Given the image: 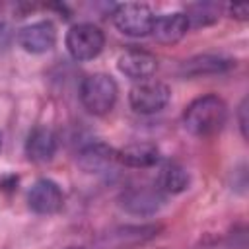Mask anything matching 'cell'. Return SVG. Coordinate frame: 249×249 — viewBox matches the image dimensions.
Instances as JSON below:
<instances>
[{
  "label": "cell",
  "instance_id": "cell-1",
  "mask_svg": "<svg viewBox=\"0 0 249 249\" xmlns=\"http://www.w3.org/2000/svg\"><path fill=\"white\" fill-rule=\"evenodd\" d=\"M228 119V107L218 95H202L185 107L183 123L185 128L195 136L216 134Z\"/></svg>",
  "mask_w": 249,
  "mask_h": 249
},
{
  "label": "cell",
  "instance_id": "cell-2",
  "mask_svg": "<svg viewBox=\"0 0 249 249\" xmlns=\"http://www.w3.org/2000/svg\"><path fill=\"white\" fill-rule=\"evenodd\" d=\"M80 99L91 115H105L117 101V84L109 74H89L80 86Z\"/></svg>",
  "mask_w": 249,
  "mask_h": 249
},
{
  "label": "cell",
  "instance_id": "cell-3",
  "mask_svg": "<svg viewBox=\"0 0 249 249\" xmlns=\"http://www.w3.org/2000/svg\"><path fill=\"white\" fill-rule=\"evenodd\" d=\"M105 45L103 31L93 23H78L70 27L66 33V49L76 60H91L95 58Z\"/></svg>",
  "mask_w": 249,
  "mask_h": 249
},
{
  "label": "cell",
  "instance_id": "cell-4",
  "mask_svg": "<svg viewBox=\"0 0 249 249\" xmlns=\"http://www.w3.org/2000/svg\"><path fill=\"white\" fill-rule=\"evenodd\" d=\"M169 97H171L169 88L163 82L152 80V78L136 82L128 93L130 107L142 115H152L161 111L169 103Z\"/></svg>",
  "mask_w": 249,
  "mask_h": 249
},
{
  "label": "cell",
  "instance_id": "cell-5",
  "mask_svg": "<svg viewBox=\"0 0 249 249\" xmlns=\"http://www.w3.org/2000/svg\"><path fill=\"white\" fill-rule=\"evenodd\" d=\"M156 16L146 4H136V2H126L119 4L113 12V21L117 29L124 35L130 37H146L152 33Z\"/></svg>",
  "mask_w": 249,
  "mask_h": 249
},
{
  "label": "cell",
  "instance_id": "cell-6",
  "mask_svg": "<svg viewBox=\"0 0 249 249\" xmlns=\"http://www.w3.org/2000/svg\"><path fill=\"white\" fill-rule=\"evenodd\" d=\"M62 191L60 187L51 181V179H39L33 183V187L29 189V195H27V202H29V208L35 212V214H54L62 208Z\"/></svg>",
  "mask_w": 249,
  "mask_h": 249
},
{
  "label": "cell",
  "instance_id": "cell-7",
  "mask_svg": "<svg viewBox=\"0 0 249 249\" xmlns=\"http://www.w3.org/2000/svg\"><path fill=\"white\" fill-rule=\"evenodd\" d=\"M18 43L27 53H33V54L47 53L56 43L54 25L51 21H35V23H29V25H25V27L19 29Z\"/></svg>",
  "mask_w": 249,
  "mask_h": 249
},
{
  "label": "cell",
  "instance_id": "cell-8",
  "mask_svg": "<svg viewBox=\"0 0 249 249\" xmlns=\"http://www.w3.org/2000/svg\"><path fill=\"white\" fill-rule=\"evenodd\" d=\"M119 70L130 80H148L158 70V58L144 49H128L117 60Z\"/></svg>",
  "mask_w": 249,
  "mask_h": 249
},
{
  "label": "cell",
  "instance_id": "cell-9",
  "mask_svg": "<svg viewBox=\"0 0 249 249\" xmlns=\"http://www.w3.org/2000/svg\"><path fill=\"white\" fill-rule=\"evenodd\" d=\"M115 163H119L117 150L105 142L88 144L78 154V165L88 173H105V171L113 169Z\"/></svg>",
  "mask_w": 249,
  "mask_h": 249
},
{
  "label": "cell",
  "instance_id": "cell-10",
  "mask_svg": "<svg viewBox=\"0 0 249 249\" xmlns=\"http://www.w3.org/2000/svg\"><path fill=\"white\" fill-rule=\"evenodd\" d=\"M189 31V21L183 12H171L163 16H156L154 25H152V35L158 43L163 45H173L185 37Z\"/></svg>",
  "mask_w": 249,
  "mask_h": 249
},
{
  "label": "cell",
  "instance_id": "cell-11",
  "mask_svg": "<svg viewBox=\"0 0 249 249\" xmlns=\"http://www.w3.org/2000/svg\"><path fill=\"white\" fill-rule=\"evenodd\" d=\"M121 202L123 206L132 212V214H140V216H146V214H152L156 212L163 198H161V191L156 187V189H148V187H134V189H128L123 196H121Z\"/></svg>",
  "mask_w": 249,
  "mask_h": 249
},
{
  "label": "cell",
  "instance_id": "cell-12",
  "mask_svg": "<svg viewBox=\"0 0 249 249\" xmlns=\"http://www.w3.org/2000/svg\"><path fill=\"white\" fill-rule=\"evenodd\" d=\"M25 152L31 161H37V163L51 161L56 152V136L53 134V130H49L45 126H37L27 136Z\"/></svg>",
  "mask_w": 249,
  "mask_h": 249
},
{
  "label": "cell",
  "instance_id": "cell-13",
  "mask_svg": "<svg viewBox=\"0 0 249 249\" xmlns=\"http://www.w3.org/2000/svg\"><path fill=\"white\" fill-rule=\"evenodd\" d=\"M119 163H124L128 167H150L158 161L160 150L152 142H136L128 144L123 150H117Z\"/></svg>",
  "mask_w": 249,
  "mask_h": 249
},
{
  "label": "cell",
  "instance_id": "cell-14",
  "mask_svg": "<svg viewBox=\"0 0 249 249\" xmlns=\"http://www.w3.org/2000/svg\"><path fill=\"white\" fill-rule=\"evenodd\" d=\"M189 187V173L177 163H165L158 175V189L163 193H183Z\"/></svg>",
  "mask_w": 249,
  "mask_h": 249
},
{
  "label": "cell",
  "instance_id": "cell-15",
  "mask_svg": "<svg viewBox=\"0 0 249 249\" xmlns=\"http://www.w3.org/2000/svg\"><path fill=\"white\" fill-rule=\"evenodd\" d=\"M231 66V60H226L222 56H210V54H204V56H196V58H191V60H185V72L189 76H204V74H216V72H222L226 68Z\"/></svg>",
  "mask_w": 249,
  "mask_h": 249
},
{
  "label": "cell",
  "instance_id": "cell-16",
  "mask_svg": "<svg viewBox=\"0 0 249 249\" xmlns=\"http://www.w3.org/2000/svg\"><path fill=\"white\" fill-rule=\"evenodd\" d=\"M185 16H187L189 27L191 25H195V27L208 25V23H214L220 18V6H216V4H195V6H191L189 14H185Z\"/></svg>",
  "mask_w": 249,
  "mask_h": 249
},
{
  "label": "cell",
  "instance_id": "cell-17",
  "mask_svg": "<svg viewBox=\"0 0 249 249\" xmlns=\"http://www.w3.org/2000/svg\"><path fill=\"white\" fill-rule=\"evenodd\" d=\"M230 12H231V18H235V19H247V16H249L247 4H233V6H230Z\"/></svg>",
  "mask_w": 249,
  "mask_h": 249
},
{
  "label": "cell",
  "instance_id": "cell-18",
  "mask_svg": "<svg viewBox=\"0 0 249 249\" xmlns=\"http://www.w3.org/2000/svg\"><path fill=\"white\" fill-rule=\"evenodd\" d=\"M245 115H247V99H243L239 105V128H241L243 138H247V117Z\"/></svg>",
  "mask_w": 249,
  "mask_h": 249
},
{
  "label": "cell",
  "instance_id": "cell-19",
  "mask_svg": "<svg viewBox=\"0 0 249 249\" xmlns=\"http://www.w3.org/2000/svg\"><path fill=\"white\" fill-rule=\"evenodd\" d=\"M0 150H2V134H0Z\"/></svg>",
  "mask_w": 249,
  "mask_h": 249
},
{
  "label": "cell",
  "instance_id": "cell-20",
  "mask_svg": "<svg viewBox=\"0 0 249 249\" xmlns=\"http://www.w3.org/2000/svg\"><path fill=\"white\" fill-rule=\"evenodd\" d=\"M68 249H84V247H68Z\"/></svg>",
  "mask_w": 249,
  "mask_h": 249
}]
</instances>
